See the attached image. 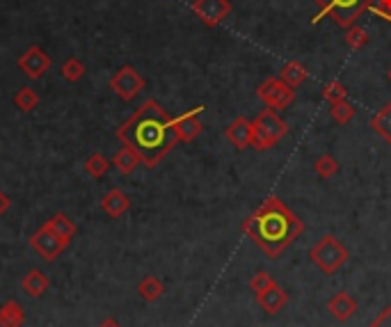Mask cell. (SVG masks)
<instances>
[{"label": "cell", "instance_id": "cell-20", "mask_svg": "<svg viewBox=\"0 0 391 327\" xmlns=\"http://www.w3.org/2000/svg\"><path fill=\"white\" fill-rule=\"evenodd\" d=\"M137 293H140V298H142L145 302H156V300L162 298V293H165V284L160 281V277L147 275V277L140 279Z\"/></svg>", "mask_w": 391, "mask_h": 327}, {"label": "cell", "instance_id": "cell-24", "mask_svg": "<svg viewBox=\"0 0 391 327\" xmlns=\"http://www.w3.org/2000/svg\"><path fill=\"white\" fill-rule=\"evenodd\" d=\"M14 105L19 108L21 113H32L35 108L39 105V96L35 90H30V87H21L14 96Z\"/></svg>", "mask_w": 391, "mask_h": 327}, {"label": "cell", "instance_id": "cell-21", "mask_svg": "<svg viewBox=\"0 0 391 327\" xmlns=\"http://www.w3.org/2000/svg\"><path fill=\"white\" fill-rule=\"evenodd\" d=\"M113 165H115L119 172H122V174H130V172H135L137 165H145V162H142V158H140L137 151H133L130 147L124 145V147L115 154Z\"/></svg>", "mask_w": 391, "mask_h": 327}, {"label": "cell", "instance_id": "cell-3", "mask_svg": "<svg viewBox=\"0 0 391 327\" xmlns=\"http://www.w3.org/2000/svg\"><path fill=\"white\" fill-rule=\"evenodd\" d=\"M254 149L259 151H266V149H273L281 137H286L288 133V124L277 115V110L273 108H266L261 110L254 119Z\"/></svg>", "mask_w": 391, "mask_h": 327}, {"label": "cell", "instance_id": "cell-4", "mask_svg": "<svg viewBox=\"0 0 391 327\" xmlns=\"http://www.w3.org/2000/svg\"><path fill=\"white\" fill-rule=\"evenodd\" d=\"M309 259L313 266H318V270H323L325 275H334L348 259H350V252L348 247L334 236H323L320 241L309 249Z\"/></svg>", "mask_w": 391, "mask_h": 327}, {"label": "cell", "instance_id": "cell-17", "mask_svg": "<svg viewBox=\"0 0 391 327\" xmlns=\"http://www.w3.org/2000/svg\"><path fill=\"white\" fill-rule=\"evenodd\" d=\"M307 67H304L302 62H298V60H291V62H286L284 67H281V71H279V81L281 83H286L291 90H296V87H300L304 81H307Z\"/></svg>", "mask_w": 391, "mask_h": 327}, {"label": "cell", "instance_id": "cell-25", "mask_svg": "<svg viewBox=\"0 0 391 327\" xmlns=\"http://www.w3.org/2000/svg\"><path fill=\"white\" fill-rule=\"evenodd\" d=\"M110 165H113V160H108L103 154H92L85 160V172L94 179H101L103 174L110 170Z\"/></svg>", "mask_w": 391, "mask_h": 327}, {"label": "cell", "instance_id": "cell-22", "mask_svg": "<svg viewBox=\"0 0 391 327\" xmlns=\"http://www.w3.org/2000/svg\"><path fill=\"white\" fill-rule=\"evenodd\" d=\"M371 128L375 130V133L385 140V142L391 145V101L385 103L380 110L373 115L371 119Z\"/></svg>", "mask_w": 391, "mask_h": 327}, {"label": "cell", "instance_id": "cell-29", "mask_svg": "<svg viewBox=\"0 0 391 327\" xmlns=\"http://www.w3.org/2000/svg\"><path fill=\"white\" fill-rule=\"evenodd\" d=\"M332 119L336 124H348L350 119L355 117V105H350L348 101H341V103H334L332 110H330Z\"/></svg>", "mask_w": 391, "mask_h": 327}, {"label": "cell", "instance_id": "cell-33", "mask_svg": "<svg viewBox=\"0 0 391 327\" xmlns=\"http://www.w3.org/2000/svg\"><path fill=\"white\" fill-rule=\"evenodd\" d=\"M375 9H380V12H385V14H391V0H375Z\"/></svg>", "mask_w": 391, "mask_h": 327}, {"label": "cell", "instance_id": "cell-31", "mask_svg": "<svg viewBox=\"0 0 391 327\" xmlns=\"http://www.w3.org/2000/svg\"><path fill=\"white\" fill-rule=\"evenodd\" d=\"M368 327H391V307H385L382 311H380L377 318Z\"/></svg>", "mask_w": 391, "mask_h": 327}, {"label": "cell", "instance_id": "cell-1", "mask_svg": "<svg viewBox=\"0 0 391 327\" xmlns=\"http://www.w3.org/2000/svg\"><path fill=\"white\" fill-rule=\"evenodd\" d=\"M117 137L137 151L147 167H156L179 145L174 119L154 99L145 101L126 124L117 128Z\"/></svg>", "mask_w": 391, "mask_h": 327}, {"label": "cell", "instance_id": "cell-5", "mask_svg": "<svg viewBox=\"0 0 391 327\" xmlns=\"http://www.w3.org/2000/svg\"><path fill=\"white\" fill-rule=\"evenodd\" d=\"M320 7V16H330L339 28L357 24L366 9L373 7V0H313Z\"/></svg>", "mask_w": 391, "mask_h": 327}, {"label": "cell", "instance_id": "cell-11", "mask_svg": "<svg viewBox=\"0 0 391 327\" xmlns=\"http://www.w3.org/2000/svg\"><path fill=\"white\" fill-rule=\"evenodd\" d=\"M202 110L204 105L192 108V110L183 113L179 117H174V128H177V135H179V142H192L194 137L202 133Z\"/></svg>", "mask_w": 391, "mask_h": 327}, {"label": "cell", "instance_id": "cell-32", "mask_svg": "<svg viewBox=\"0 0 391 327\" xmlns=\"http://www.w3.org/2000/svg\"><path fill=\"white\" fill-rule=\"evenodd\" d=\"M9 206H12V199H9L5 192H0V217L9 211Z\"/></svg>", "mask_w": 391, "mask_h": 327}, {"label": "cell", "instance_id": "cell-19", "mask_svg": "<svg viewBox=\"0 0 391 327\" xmlns=\"http://www.w3.org/2000/svg\"><path fill=\"white\" fill-rule=\"evenodd\" d=\"M46 227L51 229L53 234H56L58 238H62L64 243H69L71 238L75 236V224L73 220L67 215V213H56L51 217V220L46 222Z\"/></svg>", "mask_w": 391, "mask_h": 327}, {"label": "cell", "instance_id": "cell-18", "mask_svg": "<svg viewBox=\"0 0 391 327\" xmlns=\"http://www.w3.org/2000/svg\"><path fill=\"white\" fill-rule=\"evenodd\" d=\"M26 311L16 300H7L0 307V327H24Z\"/></svg>", "mask_w": 391, "mask_h": 327}, {"label": "cell", "instance_id": "cell-6", "mask_svg": "<svg viewBox=\"0 0 391 327\" xmlns=\"http://www.w3.org/2000/svg\"><path fill=\"white\" fill-rule=\"evenodd\" d=\"M256 96L266 103V108H273V110H284L296 99V90H291L286 83H281L279 78H266L256 87Z\"/></svg>", "mask_w": 391, "mask_h": 327}, {"label": "cell", "instance_id": "cell-23", "mask_svg": "<svg viewBox=\"0 0 391 327\" xmlns=\"http://www.w3.org/2000/svg\"><path fill=\"white\" fill-rule=\"evenodd\" d=\"M339 160H336L334 156L330 154H323L316 158V162H313V172L318 174L320 179H332L334 174H339Z\"/></svg>", "mask_w": 391, "mask_h": 327}, {"label": "cell", "instance_id": "cell-34", "mask_svg": "<svg viewBox=\"0 0 391 327\" xmlns=\"http://www.w3.org/2000/svg\"><path fill=\"white\" fill-rule=\"evenodd\" d=\"M371 12H373V16H375V19H382V21H387V24H391V14L380 12V9H375V7H371Z\"/></svg>", "mask_w": 391, "mask_h": 327}, {"label": "cell", "instance_id": "cell-7", "mask_svg": "<svg viewBox=\"0 0 391 327\" xmlns=\"http://www.w3.org/2000/svg\"><path fill=\"white\" fill-rule=\"evenodd\" d=\"M145 78L140 76V71L130 64H124L122 69H117V73L110 78V90L119 96L122 101H133L135 96L145 90Z\"/></svg>", "mask_w": 391, "mask_h": 327}, {"label": "cell", "instance_id": "cell-2", "mask_svg": "<svg viewBox=\"0 0 391 327\" xmlns=\"http://www.w3.org/2000/svg\"><path fill=\"white\" fill-rule=\"evenodd\" d=\"M243 232L268 259H277L296 238H300L304 222L279 197H268L247 220H243Z\"/></svg>", "mask_w": 391, "mask_h": 327}, {"label": "cell", "instance_id": "cell-28", "mask_svg": "<svg viewBox=\"0 0 391 327\" xmlns=\"http://www.w3.org/2000/svg\"><path fill=\"white\" fill-rule=\"evenodd\" d=\"M345 43L350 48H355V51H362L368 43V32L364 28H360L357 24L350 26V28H345Z\"/></svg>", "mask_w": 391, "mask_h": 327}, {"label": "cell", "instance_id": "cell-15", "mask_svg": "<svg viewBox=\"0 0 391 327\" xmlns=\"http://www.w3.org/2000/svg\"><path fill=\"white\" fill-rule=\"evenodd\" d=\"M21 286H24L26 296H30V298H41L43 293L48 291L51 281H48V277L43 275L39 268H32V270L26 272V277H24V281H21Z\"/></svg>", "mask_w": 391, "mask_h": 327}, {"label": "cell", "instance_id": "cell-36", "mask_svg": "<svg viewBox=\"0 0 391 327\" xmlns=\"http://www.w3.org/2000/svg\"><path fill=\"white\" fill-rule=\"evenodd\" d=\"M387 78H389V83H391V69L387 71Z\"/></svg>", "mask_w": 391, "mask_h": 327}, {"label": "cell", "instance_id": "cell-14", "mask_svg": "<svg viewBox=\"0 0 391 327\" xmlns=\"http://www.w3.org/2000/svg\"><path fill=\"white\" fill-rule=\"evenodd\" d=\"M256 302H259V307L264 309L266 313L275 316V313H279L288 304V293L281 289L279 284H275V286L266 289L264 293H256Z\"/></svg>", "mask_w": 391, "mask_h": 327}, {"label": "cell", "instance_id": "cell-8", "mask_svg": "<svg viewBox=\"0 0 391 327\" xmlns=\"http://www.w3.org/2000/svg\"><path fill=\"white\" fill-rule=\"evenodd\" d=\"M192 14L197 16L204 26L217 28L226 16L231 14V3L229 0H194Z\"/></svg>", "mask_w": 391, "mask_h": 327}, {"label": "cell", "instance_id": "cell-12", "mask_svg": "<svg viewBox=\"0 0 391 327\" xmlns=\"http://www.w3.org/2000/svg\"><path fill=\"white\" fill-rule=\"evenodd\" d=\"M224 137L241 151L247 149V147H254V124H252V119L236 117L234 122L224 128Z\"/></svg>", "mask_w": 391, "mask_h": 327}, {"label": "cell", "instance_id": "cell-16", "mask_svg": "<svg viewBox=\"0 0 391 327\" xmlns=\"http://www.w3.org/2000/svg\"><path fill=\"white\" fill-rule=\"evenodd\" d=\"M101 209L103 213H108L110 217H122L128 209H130V202L126 194L119 190V188H113L110 192L105 194V197L101 199Z\"/></svg>", "mask_w": 391, "mask_h": 327}, {"label": "cell", "instance_id": "cell-30", "mask_svg": "<svg viewBox=\"0 0 391 327\" xmlns=\"http://www.w3.org/2000/svg\"><path fill=\"white\" fill-rule=\"evenodd\" d=\"M277 281H275V277L270 275V272H266V270H259L256 275L249 279V289H252L254 293H264L266 289H270V286H275Z\"/></svg>", "mask_w": 391, "mask_h": 327}, {"label": "cell", "instance_id": "cell-27", "mask_svg": "<svg viewBox=\"0 0 391 327\" xmlns=\"http://www.w3.org/2000/svg\"><path fill=\"white\" fill-rule=\"evenodd\" d=\"M85 76V64L80 58H69L62 64V78L67 83H78Z\"/></svg>", "mask_w": 391, "mask_h": 327}, {"label": "cell", "instance_id": "cell-9", "mask_svg": "<svg viewBox=\"0 0 391 327\" xmlns=\"http://www.w3.org/2000/svg\"><path fill=\"white\" fill-rule=\"evenodd\" d=\"M30 247L35 249V252H37L43 261H56V259L64 252V247H67V243H64L62 238H58L46 224H43V227L39 229V232L30 238Z\"/></svg>", "mask_w": 391, "mask_h": 327}, {"label": "cell", "instance_id": "cell-13", "mask_svg": "<svg viewBox=\"0 0 391 327\" xmlns=\"http://www.w3.org/2000/svg\"><path fill=\"white\" fill-rule=\"evenodd\" d=\"M328 311H330V316L334 321L345 323V321H350L353 316L357 313V300L350 296V293L339 291L336 296H332L328 300Z\"/></svg>", "mask_w": 391, "mask_h": 327}, {"label": "cell", "instance_id": "cell-35", "mask_svg": "<svg viewBox=\"0 0 391 327\" xmlns=\"http://www.w3.org/2000/svg\"><path fill=\"white\" fill-rule=\"evenodd\" d=\"M99 327H122V325H119L115 318H105V321H101V325Z\"/></svg>", "mask_w": 391, "mask_h": 327}, {"label": "cell", "instance_id": "cell-10", "mask_svg": "<svg viewBox=\"0 0 391 327\" xmlns=\"http://www.w3.org/2000/svg\"><path fill=\"white\" fill-rule=\"evenodd\" d=\"M19 67L24 71L30 81H37L41 78L43 73L48 71L51 67V58L46 56V51L39 48V46H30L24 56L19 58Z\"/></svg>", "mask_w": 391, "mask_h": 327}, {"label": "cell", "instance_id": "cell-26", "mask_svg": "<svg viewBox=\"0 0 391 327\" xmlns=\"http://www.w3.org/2000/svg\"><path fill=\"white\" fill-rule=\"evenodd\" d=\"M323 99L328 101L330 105L341 103V101H348V90H345V85L339 83V81H330L328 85L323 87Z\"/></svg>", "mask_w": 391, "mask_h": 327}]
</instances>
